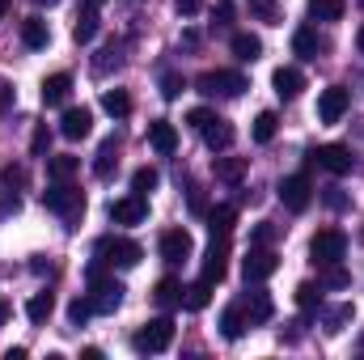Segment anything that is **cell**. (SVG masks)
Segmentation results:
<instances>
[{"label":"cell","instance_id":"6da1fadb","mask_svg":"<svg viewBox=\"0 0 364 360\" xmlns=\"http://www.w3.org/2000/svg\"><path fill=\"white\" fill-rule=\"evenodd\" d=\"M144 259V250H140V242H132V238H102L97 246H93V263H102V268H136Z\"/></svg>","mask_w":364,"mask_h":360},{"label":"cell","instance_id":"7a4b0ae2","mask_svg":"<svg viewBox=\"0 0 364 360\" xmlns=\"http://www.w3.org/2000/svg\"><path fill=\"white\" fill-rule=\"evenodd\" d=\"M123 284L110 275H102V263H90V301H93V314H114L119 305H123Z\"/></svg>","mask_w":364,"mask_h":360},{"label":"cell","instance_id":"3957f363","mask_svg":"<svg viewBox=\"0 0 364 360\" xmlns=\"http://www.w3.org/2000/svg\"><path fill=\"white\" fill-rule=\"evenodd\" d=\"M343 255H348V233H343V229H318V233H314V242H309V259H314L318 268H326V263H343Z\"/></svg>","mask_w":364,"mask_h":360},{"label":"cell","instance_id":"277c9868","mask_svg":"<svg viewBox=\"0 0 364 360\" xmlns=\"http://www.w3.org/2000/svg\"><path fill=\"white\" fill-rule=\"evenodd\" d=\"M246 90H250L246 77L233 73V68H216V73H203L199 77V93H208V97H242Z\"/></svg>","mask_w":364,"mask_h":360},{"label":"cell","instance_id":"5b68a950","mask_svg":"<svg viewBox=\"0 0 364 360\" xmlns=\"http://www.w3.org/2000/svg\"><path fill=\"white\" fill-rule=\"evenodd\" d=\"M43 208L60 212V216H77V212H85V195L77 186H68V182H51L43 191Z\"/></svg>","mask_w":364,"mask_h":360},{"label":"cell","instance_id":"8992f818","mask_svg":"<svg viewBox=\"0 0 364 360\" xmlns=\"http://www.w3.org/2000/svg\"><path fill=\"white\" fill-rule=\"evenodd\" d=\"M132 344H136V352H149V356H153V352H166V348L174 344V322H170V318H153V322H144V327L136 331Z\"/></svg>","mask_w":364,"mask_h":360},{"label":"cell","instance_id":"52a82bcc","mask_svg":"<svg viewBox=\"0 0 364 360\" xmlns=\"http://www.w3.org/2000/svg\"><path fill=\"white\" fill-rule=\"evenodd\" d=\"M309 162H318L326 174H339V179L356 170V153H352L348 144H318V149L309 153Z\"/></svg>","mask_w":364,"mask_h":360},{"label":"cell","instance_id":"ba28073f","mask_svg":"<svg viewBox=\"0 0 364 360\" xmlns=\"http://www.w3.org/2000/svg\"><path fill=\"white\" fill-rule=\"evenodd\" d=\"M309 199H314V182L305 179V174H288V179H279V203H284L288 212H305Z\"/></svg>","mask_w":364,"mask_h":360},{"label":"cell","instance_id":"9c48e42d","mask_svg":"<svg viewBox=\"0 0 364 360\" xmlns=\"http://www.w3.org/2000/svg\"><path fill=\"white\" fill-rule=\"evenodd\" d=\"M242 271H246V284H263V280H272L275 271H279V259H275V250H267V246H250Z\"/></svg>","mask_w":364,"mask_h":360},{"label":"cell","instance_id":"30bf717a","mask_svg":"<svg viewBox=\"0 0 364 360\" xmlns=\"http://www.w3.org/2000/svg\"><path fill=\"white\" fill-rule=\"evenodd\" d=\"M191 255H195V242H191L186 229H166V233H161V259H166L170 268H182Z\"/></svg>","mask_w":364,"mask_h":360},{"label":"cell","instance_id":"8fae6325","mask_svg":"<svg viewBox=\"0 0 364 360\" xmlns=\"http://www.w3.org/2000/svg\"><path fill=\"white\" fill-rule=\"evenodd\" d=\"M144 216H149V195H136L132 191V195H123V199L110 203V221L114 225H140Z\"/></svg>","mask_w":364,"mask_h":360},{"label":"cell","instance_id":"7c38bea8","mask_svg":"<svg viewBox=\"0 0 364 360\" xmlns=\"http://www.w3.org/2000/svg\"><path fill=\"white\" fill-rule=\"evenodd\" d=\"M348 106H352V93L343 90V85H331V90L318 93V119L322 123H339L348 115Z\"/></svg>","mask_w":364,"mask_h":360},{"label":"cell","instance_id":"4fadbf2b","mask_svg":"<svg viewBox=\"0 0 364 360\" xmlns=\"http://www.w3.org/2000/svg\"><path fill=\"white\" fill-rule=\"evenodd\" d=\"M199 132H203V144H208L212 153H229V149H233V140H237L233 123H229V119H216V115H212Z\"/></svg>","mask_w":364,"mask_h":360},{"label":"cell","instance_id":"5bb4252c","mask_svg":"<svg viewBox=\"0 0 364 360\" xmlns=\"http://www.w3.org/2000/svg\"><path fill=\"white\" fill-rule=\"evenodd\" d=\"M229 271V238H212L208 255H203V280L208 284H220Z\"/></svg>","mask_w":364,"mask_h":360},{"label":"cell","instance_id":"9a60e30c","mask_svg":"<svg viewBox=\"0 0 364 360\" xmlns=\"http://www.w3.org/2000/svg\"><path fill=\"white\" fill-rule=\"evenodd\" d=\"M90 132H93V110L90 106H68L64 119H60V136H68V140H85Z\"/></svg>","mask_w":364,"mask_h":360},{"label":"cell","instance_id":"2e32d148","mask_svg":"<svg viewBox=\"0 0 364 360\" xmlns=\"http://www.w3.org/2000/svg\"><path fill=\"white\" fill-rule=\"evenodd\" d=\"M326 51V38L314 30V26H301L296 34H292V55H301V60H318Z\"/></svg>","mask_w":364,"mask_h":360},{"label":"cell","instance_id":"e0dca14e","mask_svg":"<svg viewBox=\"0 0 364 360\" xmlns=\"http://www.w3.org/2000/svg\"><path fill=\"white\" fill-rule=\"evenodd\" d=\"M149 144H153L161 157H170V153L178 149V127H174L170 119H153V123H149Z\"/></svg>","mask_w":364,"mask_h":360},{"label":"cell","instance_id":"ac0fdd59","mask_svg":"<svg viewBox=\"0 0 364 360\" xmlns=\"http://www.w3.org/2000/svg\"><path fill=\"white\" fill-rule=\"evenodd\" d=\"M246 327H250L246 305H242V301H237V305H225V314H220V335L233 344V339H242V335H246Z\"/></svg>","mask_w":364,"mask_h":360},{"label":"cell","instance_id":"d6986e66","mask_svg":"<svg viewBox=\"0 0 364 360\" xmlns=\"http://www.w3.org/2000/svg\"><path fill=\"white\" fill-rule=\"evenodd\" d=\"M246 318H250V327H259V322H272V314H275V305H272V292L267 288H255L246 301Z\"/></svg>","mask_w":364,"mask_h":360},{"label":"cell","instance_id":"ffe728a7","mask_svg":"<svg viewBox=\"0 0 364 360\" xmlns=\"http://www.w3.org/2000/svg\"><path fill=\"white\" fill-rule=\"evenodd\" d=\"M275 93H279V102H292V97H301L305 90V77H301V68H275Z\"/></svg>","mask_w":364,"mask_h":360},{"label":"cell","instance_id":"44dd1931","mask_svg":"<svg viewBox=\"0 0 364 360\" xmlns=\"http://www.w3.org/2000/svg\"><path fill=\"white\" fill-rule=\"evenodd\" d=\"M114 166H119V136H106L102 149H97V157H93V174L97 179H110Z\"/></svg>","mask_w":364,"mask_h":360},{"label":"cell","instance_id":"7402d4cb","mask_svg":"<svg viewBox=\"0 0 364 360\" xmlns=\"http://www.w3.org/2000/svg\"><path fill=\"white\" fill-rule=\"evenodd\" d=\"M212 174H216V182L237 186L246 179V157H212Z\"/></svg>","mask_w":364,"mask_h":360},{"label":"cell","instance_id":"603a6c76","mask_svg":"<svg viewBox=\"0 0 364 360\" xmlns=\"http://www.w3.org/2000/svg\"><path fill=\"white\" fill-rule=\"evenodd\" d=\"M68 93H73V77L68 73H55V77L43 81V106H64Z\"/></svg>","mask_w":364,"mask_h":360},{"label":"cell","instance_id":"cb8c5ba5","mask_svg":"<svg viewBox=\"0 0 364 360\" xmlns=\"http://www.w3.org/2000/svg\"><path fill=\"white\" fill-rule=\"evenodd\" d=\"M21 43H26L30 51H43V47L51 43V30H47V21H43V17H26V21H21Z\"/></svg>","mask_w":364,"mask_h":360},{"label":"cell","instance_id":"d4e9b609","mask_svg":"<svg viewBox=\"0 0 364 360\" xmlns=\"http://www.w3.org/2000/svg\"><path fill=\"white\" fill-rule=\"evenodd\" d=\"M233 225H237V208H233V203H220V208L208 212V229H212V238H229Z\"/></svg>","mask_w":364,"mask_h":360},{"label":"cell","instance_id":"484cf974","mask_svg":"<svg viewBox=\"0 0 364 360\" xmlns=\"http://www.w3.org/2000/svg\"><path fill=\"white\" fill-rule=\"evenodd\" d=\"M208 301H212V284L199 275L191 288H182V309H191V314H199V309H208Z\"/></svg>","mask_w":364,"mask_h":360},{"label":"cell","instance_id":"4316f807","mask_svg":"<svg viewBox=\"0 0 364 360\" xmlns=\"http://www.w3.org/2000/svg\"><path fill=\"white\" fill-rule=\"evenodd\" d=\"M153 301H157L161 309H178V305H182V284L174 280V275L157 280V288H153Z\"/></svg>","mask_w":364,"mask_h":360},{"label":"cell","instance_id":"83f0119b","mask_svg":"<svg viewBox=\"0 0 364 360\" xmlns=\"http://www.w3.org/2000/svg\"><path fill=\"white\" fill-rule=\"evenodd\" d=\"M77 170H81V157H68V153L47 157V179H51V182H68Z\"/></svg>","mask_w":364,"mask_h":360},{"label":"cell","instance_id":"f1b7e54d","mask_svg":"<svg viewBox=\"0 0 364 360\" xmlns=\"http://www.w3.org/2000/svg\"><path fill=\"white\" fill-rule=\"evenodd\" d=\"M229 47H233V55H237V60H246V64H255V60L263 55V38H259V34H233V43H229Z\"/></svg>","mask_w":364,"mask_h":360},{"label":"cell","instance_id":"f546056e","mask_svg":"<svg viewBox=\"0 0 364 360\" xmlns=\"http://www.w3.org/2000/svg\"><path fill=\"white\" fill-rule=\"evenodd\" d=\"M51 309H55V297H51V292H34V297L26 301V318H30L34 327H43V322L51 318Z\"/></svg>","mask_w":364,"mask_h":360},{"label":"cell","instance_id":"4dcf8cb0","mask_svg":"<svg viewBox=\"0 0 364 360\" xmlns=\"http://www.w3.org/2000/svg\"><path fill=\"white\" fill-rule=\"evenodd\" d=\"M102 110H106L110 119H127V115H132V97H127V90H106L102 93Z\"/></svg>","mask_w":364,"mask_h":360},{"label":"cell","instance_id":"1f68e13d","mask_svg":"<svg viewBox=\"0 0 364 360\" xmlns=\"http://www.w3.org/2000/svg\"><path fill=\"white\" fill-rule=\"evenodd\" d=\"M250 17L263 26H279L284 21V4L279 0H250Z\"/></svg>","mask_w":364,"mask_h":360},{"label":"cell","instance_id":"d6a6232c","mask_svg":"<svg viewBox=\"0 0 364 360\" xmlns=\"http://www.w3.org/2000/svg\"><path fill=\"white\" fill-rule=\"evenodd\" d=\"M73 38H77L81 47L97 38V9H90V4L81 9V17H77V26H73Z\"/></svg>","mask_w":364,"mask_h":360},{"label":"cell","instance_id":"836d02e7","mask_svg":"<svg viewBox=\"0 0 364 360\" xmlns=\"http://www.w3.org/2000/svg\"><path fill=\"white\" fill-rule=\"evenodd\" d=\"M309 13L318 21H339L348 13V0H309Z\"/></svg>","mask_w":364,"mask_h":360},{"label":"cell","instance_id":"e575fe53","mask_svg":"<svg viewBox=\"0 0 364 360\" xmlns=\"http://www.w3.org/2000/svg\"><path fill=\"white\" fill-rule=\"evenodd\" d=\"M352 318H356V305L348 301V305H335V309H326V318H322V322H326V331H331V335H339V331H343Z\"/></svg>","mask_w":364,"mask_h":360},{"label":"cell","instance_id":"d590c367","mask_svg":"<svg viewBox=\"0 0 364 360\" xmlns=\"http://www.w3.org/2000/svg\"><path fill=\"white\" fill-rule=\"evenodd\" d=\"M296 305H301V314L322 309V284H301L296 288Z\"/></svg>","mask_w":364,"mask_h":360},{"label":"cell","instance_id":"8d00e7d4","mask_svg":"<svg viewBox=\"0 0 364 360\" xmlns=\"http://www.w3.org/2000/svg\"><path fill=\"white\" fill-rule=\"evenodd\" d=\"M275 127H279V119H275L272 110H263V115L255 119V144H272V140H275Z\"/></svg>","mask_w":364,"mask_h":360},{"label":"cell","instance_id":"74e56055","mask_svg":"<svg viewBox=\"0 0 364 360\" xmlns=\"http://www.w3.org/2000/svg\"><path fill=\"white\" fill-rule=\"evenodd\" d=\"M119 64H123V55H119V47L110 43V47H102V51H97L93 73H97V77H106V73H110V68H119Z\"/></svg>","mask_w":364,"mask_h":360},{"label":"cell","instance_id":"f35d334b","mask_svg":"<svg viewBox=\"0 0 364 360\" xmlns=\"http://www.w3.org/2000/svg\"><path fill=\"white\" fill-rule=\"evenodd\" d=\"M30 153H34V157H43V162L51 157V127H47V123H38V127H34V136H30Z\"/></svg>","mask_w":364,"mask_h":360},{"label":"cell","instance_id":"ab89813d","mask_svg":"<svg viewBox=\"0 0 364 360\" xmlns=\"http://www.w3.org/2000/svg\"><path fill=\"white\" fill-rule=\"evenodd\" d=\"M157 182H161V174H157L153 166H140V170L132 174V191H136V195H149V191H153Z\"/></svg>","mask_w":364,"mask_h":360},{"label":"cell","instance_id":"60d3db41","mask_svg":"<svg viewBox=\"0 0 364 360\" xmlns=\"http://www.w3.org/2000/svg\"><path fill=\"white\" fill-rule=\"evenodd\" d=\"M348 284H352V275L339 268V263H326L322 268V288H348Z\"/></svg>","mask_w":364,"mask_h":360},{"label":"cell","instance_id":"b9f144b4","mask_svg":"<svg viewBox=\"0 0 364 360\" xmlns=\"http://www.w3.org/2000/svg\"><path fill=\"white\" fill-rule=\"evenodd\" d=\"M90 314H93L90 297H77V301L68 305V322H73V327H85V322H90Z\"/></svg>","mask_w":364,"mask_h":360},{"label":"cell","instance_id":"7bdbcfd3","mask_svg":"<svg viewBox=\"0 0 364 360\" xmlns=\"http://www.w3.org/2000/svg\"><path fill=\"white\" fill-rule=\"evenodd\" d=\"M182 90H186L182 73H166V77H161V97H166V102H174V97H178Z\"/></svg>","mask_w":364,"mask_h":360},{"label":"cell","instance_id":"ee69618b","mask_svg":"<svg viewBox=\"0 0 364 360\" xmlns=\"http://www.w3.org/2000/svg\"><path fill=\"white\" fill-rule=\"evenodd\" d=\"M26 182V170L21 166H4V174H0V186L9 191V186H21Z\"/></svg>","mask_w":364,"mask_h":360},{"label":"cell","instance_id":"f6af8a7d","mask_svg":"<svg viewBox=\"0 0 364 360\" xmlns=\"http://www.w3.org/2000/svg\"><path fill=\"white\" fill-rule=\"evenodd\" d=\"M13 102H17V93H13V85L0 77V115H9L13 110Z\"/></svg>","mask_w":364,"mask_h":360},{"label":"cell","instance_id":"bcb514c9","mask_svg":"<svg viewBox=\"0 0 364 360\" xmlns=\"http://www.w3.org/2000/svg\"><path fill=\"white\" fill-rule=\"evenodd\" d=\"M208 119H212V110H208V106H195V110H191V115H186V123H191V127H195V132H199V127H203V123H208Z\"/></svg>","mask_w":364,"mask_h":360},{"label":"cell","instance_id":"7dc6e473","mask_svg":"<svg viewBox=\"0 0 364 360\" xmlns=\"http://www.w3.org/2000/svg\"><path fill=\"white\" fill-rule=\"evenodd\" d=\"M272 238H275V229H272V225H259V229L250 233V242H255V246H267Z\"/></svg>","mask_w":364,"mask_h":360},{"label":"cell","instance_id":"c3c4849f","mask_svg":"<svg viewBox=\"0 0 364 360\" xmlns=\"http://www.w3.org/2000/svg\"><path fill=\"white\" fill-rule=\"evenodd\" d=\"M322 199H326V203H331V208H348V195H343V191H339V186H331V191H326V195H322Z\"/></svg>","mask_w":364,"mask_h":360},{"label":"cell","instance_id":"681fc988","mask_svg":"<svg viewBox=\"0 0 364 360\" xmlns=\"http://www.w3.org/2000/svg\"><path fill=\"white\" fill-rule=\"evenodd\" d=\"M191 212H195V216H203V212H208V203H203V191H199V186H191Z\"/></svg>","mask_w":364,"mask_h":360},{"label":"cell","instance_id":"f907efd6","mask_svg":"<svg viewBox=\"0 0 364 360\" xmlns=\"http://www.w3.org/2000/svg\"><path fill=\"white\" fill-rule=\"evenodd\" d=\"M199 4H203V0H174V9H178L182 17H195V13H199Z\"/></svg>","mask_w":364,"mask_h":360},{"label":"cell","instance_id":"816d5d0a","mask_svg":"<svg viewBox=\"0 0 364 360\" xmlns=\"http://www.w3.org/2000/svg\"><path fill=\"white\" fill-rule=\"evenodd\" d=\"M229 17H233V9L229 4H216V26H229Z\"/></svg>","mask_w":364,"mask_h":360},{"label":"cell","instance_id":"f5cc1de1","mask_svg":"<svg viewBox=\"0 0 364 360\" xmlns=\"http://www.w3.org/2000/svg\"><path fill=\"white\" fill-rule=\"evenodd\" d=\"M30 271H38V275H51V271H55V263H47V259H34V263H30Z\"/></svg>","mask_w":364,"mask_h":360},{"label":"cell","instance_id":"db71d44e","mask_svg":"<svg viewBox=\"0 0 364 360\" xmlns=\"http://www.w3.org/2000/svg\"><path fill=\"white\" fill-rule=\"evenodd\" d=\"M9 314H13V305H9V301H0V327L9 322Z\"/></svg>","mask_w":364,"mask_h":360},{"label":"cell","instance_id":"11a10c76","mask_svg":"<svg viewBox=\"0 0 364 360\" xmlns=\"http://www.w3.org/2000/svg\"><path fill=\"white\" fill-rule=\"evenodd\" d=\"M356 47H360V55H364V26H360V34H356Z\"/></svg>","mask_w":364,"mask_h":360},{"label":"cell","instance_id":"9f6ffc18","mask_svg":"<svg viewBox=\"0 0 364 360\" xmlns=\"http://www.w3.org/2000/svg\"><path fill=\"white\" fill-rule=\"evenodd\" d=\"M85 4H90V9H102V4H106V0H85Z\"/></svg>","mask_w":364,"mask_h":360},{"label":"cell","instance_id":"6f0895ef","mask_svg":"<svg viewBox=\"0 0 364 360\" xmlns=\"http://www.w3.org/2000/svg\"><path fill=\"white\" fill-rule=\"evenodd\" d=\"M4 13H9V0H0V17H4Z\"/></svg>","mask_w":364,"mask_h":360},{"label":"cell","instance_id":"680465c9","mask_svg":"<svg viewBox=\"0 0 364 360\" xmlns=\"http://www.w3.org/2000/svg\"><path fill=\"white\" fill-rule=\"evenodd\" d=\"M38 4H55V0H38Z\"/></svg>","mask_w":364,"mask_h":360}]
</instances>
